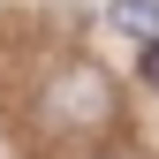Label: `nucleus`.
<instances>
[{
	"mask_svg": "<svg viewBox=\"0 0 159 159\" xmlns=\"http://www.w3.org/2000/svg\"><path fill=\"white\" fill-rule=\"evenodd\" d=\"M114 121V91H106V76L98 68H61L46 84V129L53 136H84V129H106Z\"/></svg>",
	"mask_w": 159,
	"mask_h": 159,
	"instance_id": "1",
	"label": "nucleus"
},
{
	"mask_svg": "<svg viewBox=\"0 0 159 159\" xmlns=\"http://www.w3.org/2000/svg\"><path fill=\"white\" fill-rule=\"evenodd\" d=\"M106 23H114V30H129L136 46H144V38H159V0H114Z\"/></svg>",
	"mask_w": 159,
	"mask_h": 159,
	"instance_id": "2",
	"label": "nucleus"
},
{
	"mask_svg": "<svg viewBox=\"0 0 159 159\" xmlns=\"http://www.w3.org/2000/svg\"><path fill=\"white\" fill-rule=\"evenodd\" d=\"M136 68H144V84L159 91V38H144V53H136Z\"/></svg>",
	"mask_w": 159,
	"mask_h": 159,
	"instance_id": "3",
	"label": "nucleus"
}]
</instances>
